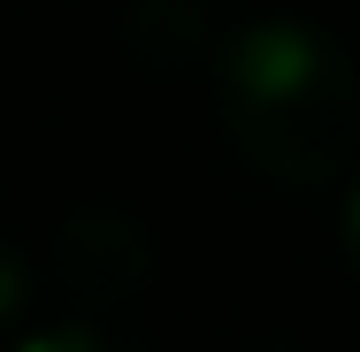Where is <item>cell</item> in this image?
Masks as SVG:
<instances>
[{
	"label": "cell",
	"instance_id": "cell-4",
	"mask_svg": "<svg viewBox=\"0 0 360 352\" xmlns=\"http://www.w3.org/2000/svg\"><path fill=\"white\" fill-rule=\"evenodd\" d=\"M345 253H353V268H360V192H353V214H345Z\"/></svg>",
	"mask_w": 360,
	"mask_h": 352
},
{
	"label": "cell",
	"instance_id": "cell-2",
	"mask_svg": "<svg viewBox=\"0 0 360 352\" xmlns=\"http://www.w3.org/2000/svg\"><path fill=\"white\" fill-rule=\"evenodd\" d=\"M15 352H139V345H115L100 330H46V337H31V345H15Z\"/></svg>",
	"mask_w": 360,
	"mask_h": 352
},
{
	"label": "cell",
	"instance_id": "cell-3",
	"mask_svg": "<svg viewBox=\"0 0 360 352\" xmlns=\"http://www.w3.org/2000/svg\"><path fill=\"white\" fill-rule=\"evenodd\" d=\"M15 306H23V268H15V261H8V245H0V322H8Z\"/></svg>",
	"mask_w": 360,
	"mask_h": 352
},
{
	"label": "cell",
	"instance_id": "cell-1",
	"mask_svg": "<svg viewBox=\"0 0 360 352\" xmlns=\"http://www.w3.org/2000/svg\"><path fill=\"white\" fill-rule=\"evenodd\" d=\"M222 123L253 169L330 184L360 153V70L307 23H253L222 46Z\"/></svg>",
	"mask_w": 360,
	"mask_h": 352
}]
</instances>
